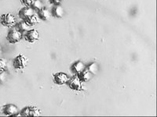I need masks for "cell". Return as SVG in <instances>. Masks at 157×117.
Listing matches in <instances>:
<instances>
[{"mask_svg":"<svg viewBox=\"0 0 157 117\" xmlns=\"http://www.w3.org/2000/svg\"><path fill=\"white\" fill-rule=\"evenodd\" d=\"M25 37L26 39V41L30 43H32L39 40V34L36 29H30V30H29L25 33Z\"/></svg>","mask_w":157,"mask_h":117,"instance_id":"7","label":"cell"},{"mask_svg":"<svg viewBox=\"0 0 157 117\" xmlns=\"http://www.w3.org/2000/svg\"><path fill=\"white\" fill-rule=\"evenodd\" d=\"M21 116H29V106L25 107L20 112Z\"/></svg>","mask_w":157,"mask_h":117,"instance_id":"21","label":"cell"},{"mask_svg":"<svg viewBox=\"0 0 157 117\" xmlns=\"http://www.w3.org/2000/svg\"><path fill=\"white\" fill-rule=\"evenodd\" d=\"M1 23L3 25L4 27H14L15 25L17 24V20L12 13L10 12H7V13H5V14H2L1 16Z\"/></svg>","mask_w":157,"mask_h":117,"instance_id":"1","label":"cell"},{"mask_svg":"<svg viewBox=\"0 0 157 117\" xmlns=\"http://www.w3.org/2000/svg\"><path fill=\"white\" fill-rule=\"evenodd\" d=\"M78 76L82 82H87L91 80V78L93 76V74L90 73L89 71H87L86 69H85V70L82 71V73L78 74Z\"/></svg>","mask_w":157,"mask_h":117,"instance_id":"12","label":"cell"},{"mask_svg":"<svg viewBox=\"0 0 157 117\" xmlns=\"http://www.w3.org/2000/svg\"><path fill=\"white\" fill-rule=\"evenodd\" d=\"M41 115V112L39 108L36 106H29V116L36 117Z\"/></svg>","mask_w":157,"mask_h":117,"instance_id":"16","label":"cell"},{"mask_svg":"<svg viewBox=\"0 0 157 117\" xmlns=\"http://www.w3.org/2000/svg\"><path fill=\"white\" fill-rule=\"evenodd\" d=\"M34 9H32V7H29V6H25V7L22 8L21 10L18 12V16L21 19H22L23 20L27 19L29 16H32V15L34 14Z\"/></svg>","mask_w":157,"mask_h":117,"instance_id":"8","label":"cell"},{"mask_svg":"<svg viewBox=\"0 0 157 117\" xmlns=\"http://www.w3.org/2000/svg\"><path fill=\"white\" fill-rule=\"evenodd\" d=\"M51 16L52 13L47 8L43 7L40 10L38 11V16H39V20H44V21L49 20Z\"/></svg>","mask_w":157,"mask_h":117,"instance_id":"9","label":"cell"},{"mask_svg":"<svg viewBox=\"0 0 157 117\" xmlns=\"http://www.w3.org/2000/svg\"><path fill=\"white\" fill-rule=\"evenodd\" d=\"M35 0H21V3L23 4L25 6H29V7H31L32 5L33 4Z\"/></svg>","mask_w":157,"mask_h":117,"instance_id":"20","label":"cell"},{"mask_svg":"<svg viewBox=\"0 0 157 117\" xmlns=\"http://www.w3.org/2000/svg\"><path fill=\"white\" fill-rule=\"evenodd\" d=\"M4 115L8 116H18L21 115L19 112L17 106L13 104H7L3 107Z\"/></svg>","mask_w":157,"mask_h":117,"instance_id":"5","label":"cell"},{"mask_svg":"<svg viewBox=\"0 0 157 117\" xmlns=\"http://www.w3.org/2000/svg\"><path fill=\"white\" fill-rule=\"evenodd\" d=\"M22 38V33L19 31L17 29H12L9 31L7 36H6V40L10 44H16L19 42Z\"/></svg>","mask_w":157,"mask_h":117,"instance_id":"3","label":"cell"},{"mask_svg":"<svg viewBox=\"0 0 157 117\" xmlns=\"http://www.w3.org/2000/svg\"><path fill=\"white\" fill-rule=\"evenodd\" d=\"M71 69H72V71L74 72V73L78 75L80 73H82V71L86 69V66H85V64L82 61H77V62H75L72 65Z\"/></svg>","mask_w":157,"mask_h":117,"instance_id":"10","label":"cell"},{"mask_svg":"<svg viewBox=\"0 0 157 117\" xmlns=\"http://www.w3.org/2000/svg\"><path fill=\"white\" fill-rule=\"evenodd\" d=\"M2 47L0 46V55H2Z\"/></svg>","mask_w":157,"mask_h":117,"instance_id":"23","label":"cell"},{"mask_svg":"<svg viewBox=\"0 0 157 117\" xmlns=\"http://www.w3.org/2000/svg\"><path fill=\"white\" fill-rule=\"evenodd\" d=\"M6 66H7V63H6L5 58L0 57V72L6 71Z\"/></svg>","mask_w":157,"mask_h":117,"instance_id":"19","label":"cell"},{"mask_svg":"<svg viewBox=\"0 0 157 117\" xmlns=\"http://www.w3.org/2000/svg\"><path fill=\"white\" fill-rule=\"evenodd\" d=\"M86 69L93 75H95L98 73V70H99V67H98V65L97 64V62H91V63H90L89 65L86 66Z\"/></svg>","mask_w":157,"mask_h":117,"instance_id":"15","label":"cell"},{"mask_svg":"<svg viewBox=\"0 0 157 117\" xmlns=\"http://www.w3.org/2000/svg\"><path fill=\"white\" fill-rule=\"evenodd\" d=\"M68 80H69L68 76L65 73H63V72L56 73L54 76V83L58 84V85H64L65 83H68Z\"/></svg>","mask_w":157,"mask_h":117,"instance_id":"6","label":"cell"},{"mask_svg":"<svg viewBox=\"0 0 157 117\" xmlns=\"http://www.w3.org/2000/svg\"><path fill=\"white\" fill-rule=\"evenodd\" d=\"M31 7L34 9V10L39 11L42 8L44 7V5H43V3L42 2L41 0H35L34 2H33V4H32Z\"/></svg>","mask_w":157,"mask_h":117,"instance_id":"17","label":"cell"},{"mask_svg":"<svg viewBox=\"0 0 157 117\" xmlns=\"http://www.w3.org/2000/svg\"><path fill=\"white\" fill-rule=\"evenodd\" d=\"M25 21L26 22V23H27L30 27H32V26H34V25L37 24V23H39V18L38 16L33 14L32 15V16H29L26 20H25Z\"/></svg>","mask_w":157,"mask_h":117,"instance_id":"14","label":"cell"},{"mask_svg":"<svg viewBox=\"0 0 157 117\" xmlns=\"http://www.w3.org/2000/svg\"><path fill=\"white\" fill-rule=\"evenodd\" d=\"M8 79V73L6 71H2L0 72V83L3 84L6 82L7 81Z\"/></svg>","mask_w":157,"mask_h":117,"instance_id":"18","label":"cell"},{"mask_svg":"<svg viewBox=\"0 0 157 117\" xmlns=\"http://www.w3.org/2000/svg\"><path fill=\"white\" fill-rule=\"evenodd\" d=\"M51 13L55 18L61 19V18H62L63 16H64V10L61 5H54V7L53 8V10H52Z\"/></svg>","mask_w":157,"mask_h":117,"instance_id":"11","label":"cell"},{"mask_svg":"<svg viewBox=\"0 0 157 117\" xmlns=\"http://www.w3.org/2000/svg\"><path fill=\"white\" fill-rule=\"evenodd\" d=\"M28 65V58L25 55L19 54L15 57L13 62V66L17 69H24Z\"/></svg>","mask_w":157,"mask_h":117,"instance_id":"2","label":"cell"},{"mask_svg":"<svg viewBox=\"0 0 157 117\" xmlns=\"http://www.w3.org/2000/svg\"><path fill=\"white\" fill-rule=\"evenodd\" d=\"M83 82L78 78V75L76 76H74L71 79H69L68 83V86H69L71 90H77V91H80L83 89V84H82Z\"/></svg>","mask_w":157,"mask_h":117,"instance_id":"4","label":"cell"},{"mask_svg":"<svg viewBox=\"0 0 157 117\" xmlns=\"http://www.w3.org/2000/svg\"><path fill=\"white\" fill-rule=\"evenodd\" d=\"M17 30H19L21 33L23 34V33H26L28 30H30V26H29L25 20H23V21L20 22V23H17Z\"/></svg>","mask_w":157,"mask_h":117,"instance_id":"13","label":"cell"},{"mask_svg":"<svg viewBox=\"0 0 157 117\" xmlns=\"http://www.w3.org/2000/svg\"><path fill=\"white\" fill-rule=\"evenodd\" d=\"M62 0H50V2L54 5H60Z\"/></svg>","mask_w":157,"mask_h":117,"instance_id":"22","label":"cell"}]
</instances>
